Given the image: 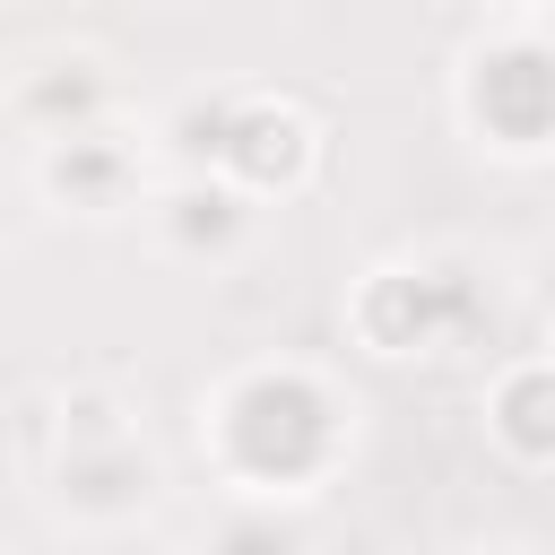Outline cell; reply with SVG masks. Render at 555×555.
<instances>
[{"mask_svg":"<svg viewBox=\"0 0 555 555\" xmlns=\"http://www.w3.org/2000/svg\"><path fill=\"white\" fill-rule=\"evenodd\" d=\"M330 399L304 382V373H260L225 399V442L251 477H304L321 451H330Z\"/></svg>","mask_w":555,"mask_h":555,"instance_id":"6da1fadb","label":"cell"},{"mask_svg":"<svg viewBox=\"0 0 555 555\" xmlns=\"http://www.w3.org/2000/svg\"><path fill=\"white\" fill-rule=\"evenodd\" d=\"M477 113L512 139H538L555 121V61L538 52H503L494 69H477Z\"/></svg>","mask_w":555,"mask_h":555,"instance_id":"7a4b0ae2","label":"cell"},{"mask_svg":"<svg viewBox=\"0 0 555 555\" xmlns=\"http://www.w3.org/2000/svg\"><path fill=\"white\" fill-rule=\"evenodd\" d=\"M494 416H503V434H512L520 451H555V373H520V382H503Z\"/></svg>","mask_w":555,"mask_h":555,"instance_id":"3957f363","label":"cell"},{"mask_svg":"<svg viewBox=\"0 0 555 555\" xmlns=\"http://www.w3.org/2000/svg\"><path fill=\"white\" fill-rule=\"evenodd\" d=\"M52 182H61V191H78V199H104V182H113V156H104L95 139H69V156L52 165Z\"/></svg>","mask_w":555,"mask_h":555,"instance_id":"277c9868","label":"cell"},{"mask_svg":"<svg viewBox=\"0 0 555 555\" xmlns=\"http://www.w3.org/2000/svg\"><path fill=\"white\" fill-rule=\"evenodd\" d=\"M225 555H295V538L269 520H243V529H225Z\"/></svg>","mask_w":555,"mask_h":555,"instance_id":"5b68a950","label":"cell"}]
</instances>
